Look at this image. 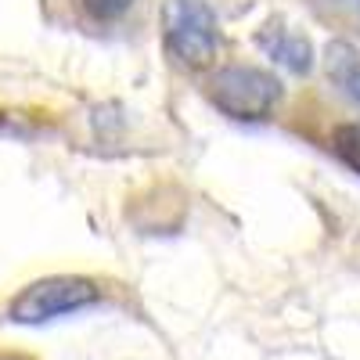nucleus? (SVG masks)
<instances>
[{"instance_id":"4","label":"nucleus","mask_w":360,"mask_h":360,"mask_svg":"<svg viewBox=\"0 0 360 360\" xmlns=\"http://www.w3.org/2000/svg\"><path fill=\"white\" fill-rule=\"evenodd\" d=\"M256 47L270 58V62H278L281 69H288L295 76H307L317 62V51H314L310 37L303 29L285 25L281 18H270L256 29Z\"/></svg>"},{"instance_id":"7","label":"nucleus","mask_w":360,"mask_h":360,"mask_svg":"<svg viewBox=\"0 0 360 360\" xmlns=\"http://www.w3.org/2000/svg\"><path fill=\"white\" fill-rule=\"evenodd\" d=\"M83 8H86L90 18H98V22H115V18H123L134 8V0H83Z\"/></svg>"},{"instance_id":"5","label":"nucleus","mask_w":360,"mask_h":360,"mask_svg":"<svg viewBox=\"0 0 360 360\" xmlns=\"http://www.w3.org/2000/svg\"><path fill=\"white\" fill-rule=\"evenodd\" d=\"M324 76L332 79L346 98L360 105V51L346 40H332L324 47Z\"/></svg>"},{"instance_id":"1","label":"nucleus","mask_w":360,"mask_h":360,"mask_svg":"<svg viewBox=\"0 0 360 360\" xmlns=\"http://www.w3.org/2000/svg\"><path fill=\"white\" fill-rule=\"evenodd\" d=\"M205 98L227 119L259 123V119H270L278 112L285 86L274 72H266L259 65H220V69H209Z\"/></svg>"},{"instance_id":"6","label":"nucleus","mask_w":360,"mask_h":360,"mask_svg":"<svg viewBox=\"0 0 360 360\" xmlns=\"http://www.w3.org/2000/svg\"><path fill=\"white\" fill-rule=\"evenodd\" d=\"M328 148L346 169L360 176V123H335L328 134Z\"/></svg>"},{"instance_id":"3","label":"nucleus","mask_w":360,"mask_h":360,"mask_svg":"<svg viewBox=\"0 0 360 360\" xmlns=\"http://www.w3.org/2000/svg\"><path fill=\"white\" fill-rule=\"evenodd\" d=\"M101 299V288L79 278V274H54V278H40L33 285H25L8 307V317L15 324H47L54 317H65L76 310H86Z\"/></svg>"},{"instance_id":"2","label":"nucleus","mask_w":360,"mask_h":360,"mask_svg":"<svg viewBox=\"0 0 360 360\" xmlns=\"http://www.w3.org/2000/svg\"><path fill=\"white\" fill-rule=\"evenodd\" d=\"M162 44L166 54L184 69H213L220 54V22L202 0H166L162 4Z\"/></svg>"}]
</instances>
